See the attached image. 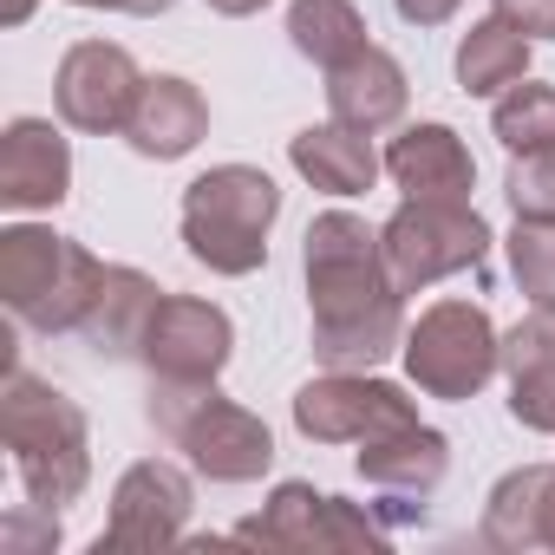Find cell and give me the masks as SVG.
<instances>
[{"mask_svg":"<svg viewBox=\"0 0 555 555\" xmlns=\"http://www.w3.org/2000/svg\"><path fill=\"white\" fill-rule=\"evenodd\" d=\"M308 301H314V360L327 373H373L392 347H405V308L386 248L347 209L308 222Z\"/></svg>","mask_w":555,"mask_h":555,"instance_id":"1","label":"cell"},{"mask_svg":"<svg viewBox=\"0 0 555 555\" xmlns=\"http://www.w3.org/2000/svg\"><path fill=\"white\" fill-rule=\"evenodd\" d=\"M0 438L14 451V470H21L34 509L79 503V490L92 477V438H86V412L60 386L14 366L8 392H0Z\"/></svg>","mask_w":555,"mask_h":555,"instance_id":"2","label":"cell"},{"mask_svg":"<svg viewBox=\"0 0 555 555\" xmlns=\"http://www.w3.org/2000/svg\"><path fill=\"white\" fill-rule=\"evenodd\" d=\"M105 261L79 248L73 235H53L40 222H14L0 235V301L34 334H79Z\"/></svg>","mask_w":555,"mask_h":555,"instance_id":"3","label":"cell"},{"mask_svg":"<svg viewBox=\"0 0 555 555\" xmlns=\"http://www.w3.org/2000/svg\"><path fill=\"white\" fill-rule=\"evenodd\" d=\"M274 216H282V190L248 164H216L183 190V242L216 274H255L268 261Z\"/></svg>","mask_w":555,"mask_h":555,"instance_id":"4","label":"cell"},{"mask_svg":"<svg viewBox=\"0 0 555 555\" xmlns=\"http://www.w3.org/2000/svg\"><path fill=\"white\" fill-rule=\"evenodd\" d=\"M151 425L190 451V464L216 483H255L268 464H274V438L255 412H242L235 399L209 386H190V379H157L151 386Z\"/></svg>","mask_w":555,"mask_h":555,"instance_id":"5","label":"cell"},{"mask_svg":"<svg viewBox=\"0 0 555 555\" xmlns=\"http://www.w3.org/2000/svg\"><path fill=\"white\" fill-rule=\"evenodd\" d=\"M399 353H405V373H412L418 392L470 399L503 366V334L490 327V314L477 301H438V308L418 314V327H405Z\"/></svg>","mask_w":555,"mask_h":555,"instance_id":"6","label":"cell"},{"mask_svg":"<svg viewBox=\"0 0 555 555\" xmlns=\"http://www.w3.org/2000/svg\"><path fill=\"white\" fill-rule=\"evenodd\" d=\"M379 248H386L399 295H418V288L444 282L457 268H477L490 255V222L470 203H405L379 229Z\"/></svg>","mask_w":555,"mask_h":555,"instance_id":"7","label":"cell"},{"mask_svg":"<svg viewBox=\"0 0 555 555\" xmlns=\"http://www.w3.org/2000/svg\"><path fill=\"white\" fill-rule=\"evenodd\" d=\"M295 425L314 438V444H373L386 431H405L418 425V405L386 386V379H366V373H327V379H308L295 392Z\"/></svg>","mask_w":555,"mask_h":555,"instance_id":"8","label":"cell"},{"mask_svg":"<svg viewBox=\"0 0 555 555\" xmlns=\"http://www.w3.org/2000/svg\"><path fill=\"white\" fill-rule=\"evenodd\" d=\"M235 542H261V548H386V522L360 516L340 496H321L314 483H282L268 496L261 516H248L235 529Z\"/></svg>","mask_w":555,"mask_h":555,"instance_id":"9","label":"cell"},{"mask_svg":"<svg viewBox=\"0 0 555 555\" xmlns=\"http://www.w3.org/2000/svg\"><path fill=\"white\" fill-rule=\"evenodd\" d=\"M138 353H144L151 379L209 386L229 366V353H235V327H229L222 308H209L196 295H164L157 314H151V327H144V347Z\"/></svg>","mask_w":555,"mask_h":555,"instance_id":"10","label":"cell"},{"mask_svg":"<svg viewBox=\"0 0 555 555\" xmlns=\"http://www.w3.org/2000/svg\"><path fill=\"white\" fill-rule=\"evenodd\" d=\"M138 92H144V73L112 40H79L60 60V79H53V105L73 131H125Z\"/></svg>","mask_w":555,"mask_h":555,"instance_id":"11","label":"cell"},{"mask_svg":"<svg viewBox=\"0 0 555 555\" xmlns=\"http://www.w3.org/2000/svg\"><path fill=\"white\" fill-rule=\"evenodd\" d=\"M190 477L164 457H144L118 477L112 490V522L99 535V555L105 548H170L183 542V522H190Z\"/></svg>","mask_w":555,"mask_h":555,"instance_id":"12","label":"cell"},{"mask_svg":"<svg viewBox=\"0 0 555 555\" xmlns=\"http://www.w3.org/2000/svg\"><path fill=\"white\" fill-rule=\"evenodd\" d=\"M444 464H451V451H444V438L431 425L386 431V438H373L360 451V477L392 496L386 516H425V496L444 483Z\"/></svg>","mask_w":555,"mask_h":555,"instance_id":"13","label":"cell"},{"mask_svg":"<svg viewBox=\"0 0 555 555\" xmlns=\"http://www.w3.org/2000/svg\"><path fill=\"white\" fill-rule=\"evenodd\" d=\"M73 183V151L47 118H14L0 138V203L8 209H53Z\"/></svg>","mask_w":555,"mask_h":555,"instance_id":"14","label":"cell"},{"mask_svg":"<svg viewBox=\"0 0 555 555\" xmlns=\"http://www.w3.org/2000/svg\"><path fill=\"white\" fill-rule=\"evenodd\" d=\"M386 170L399 177V190L412 203H470V183H477V164H470V151L451 125L399 131L392 151H386Z\"/></svg>","mask_w":555,"mask_h":555,"instance_id":"15","label":"cell"},{"mask_svg":"<svg viewBox=\"0 0 555 555\" xmlns=\"http://www.w3.org/2000/svg\"><path fill=\"white\" fill-rule=\"evenodd\" d=\"M405 66L386 53V47H360L353 60H340L334 73H327V105H334V118L340 125H353V131H386V125H399L405 118Z\"/></svg>","mask_w":555,"mask_h":555,"instance_id":"16","label":"cell"},{"mask_svg":"<svg viewBox=\"0 0 555 555\" xmlns=\"http://www.w3.org/2000/svg\"><path fill=\"white\" fill-rule=\"evenodd\" d=\"M483 542L509 555L555 548V464H522L490 490L483 509Z\"/></svg>","mask_w":555,"mask_h":555,"instance_id":"17","label":"cell"},{"mask_svg":"<svg viewBox=\"0 0 555 555\" xmlns=\"http://www.w3.org/2000/svg\"><path fill=\"white\" fill-rule=\"evenodd\" d=\"M203 131H209V105H203V92L190 79H144V92H138V105L125 118L131 151L138 157H157V164L196 151Z\"/></svg>","mask_w":555,"mask_h":555,"instance_id":"18","label":"cell"},{"mask_svg":"<svg viewBox=\"0 0 555 555\" xmlns=\"http://www.w3.org/2000/svg\"><path fill=\"white\" fill-rule=\"evenodd\" d=\"M157 301H164V295H157L151 274H138V268H112V261H105L99 295H92V308H86V321H79L86 347L105 353V360L138 353V347H144V327H151V314H157Z\"/></svg>","mask_w":555,"mask_h":555,"instance_id":"19","label":"cell"},{"mask_svg":"<svg viewBox=\"0 0 555 555\" xmlns=\"http://www.w3.org/2000/svg\"><path fill=\"white\" fill-rule=\"evenodd\" d=\"M288 157H295V170L314 183V190H327V196H360V190H373V177H379V151H373V138L366 131H353V125H308L295 144H288Z\"/></svg>","mask_w":555,"mask_h":555,"instance_id":"20","label":"cell"},{"mask_svg":"<svg viewBox=\"0 0 555 555\" xmlns=\"http://www.w3.org/2000/svg\"><path fill=\"white\" fill-rule=\"evenodd\" d=\"M529 73V34H516L509 21H477L457 47V86L470 99H490V92H509L516 79Z\"/></svg>","mask_w":555,"mask_h":555,"instance_id":"21","label":"cell"},{"mask_svg":"<svg viewBox=\"0 0 555 555\" xmlns=\"http://www.w3.org/2000/svg\"><path fill=\"white\" fill-rule=\"evenodd\" d=\"M288 40H295L301 60L334 73L340 60H353L366 47V21H360L353 0H295L288 8Z\"/></svg>","mask_w":555,"mask_h":555,"instance_id":"22","label":"cell"},{"mask_svg":"<svg viewBox=\"0 0 555 555\" xmlns=\"http://www.w3.org/2000/svg\"><path fill=\"white\" fill-rule=\"evenodd\" d=\"M496 138H503V151L509 157H529V151H548L555 144V86H509L503 99H496Z\"/></svg>","mask_w":555,"mask_h":555,"instance_id":"23","label":"cell"},{"mask_svg":"<svg viewBox=\"0 0 555 555\" xmlns=\"http://www.w3.org/2000/svg\"><path fill=\"white\" fill-rule=\"evenodd\" d=\"M509 274L522 282V295L535 308H555V222H522L509 235Z\"/></svg>","mask_w":555,"mask_h":555,"instance_id":"24","label":"cell"},{"mask_svg":"<svg viewBox=\"0 0 555 555\" xmlns=\"http://www.w3.org/2000/svg\"><path fill=\"white\" fill-rule=\"evenodd\" d=\"M509 418L529 431H555V347L509 373Z\"/></svg>","mask_w":555,"mask_h":555,"instance_id":"25","label":"cell"},{"mask_svg":"<svg viewBox=\"0 0 555 555\" xmlns=\"http://www.w3.org/2000/svg\"><path fill=\"white\" fill-rule=\"evenodd\" d=\"M503 190H509V209H516L522 222H555V144L516 157Z\"/></svg>","mask_w":555,"mask_h":555,"instance_id":"26","label":"cell"},{"mask_svg":"<svg viewBox=\"0 0 555 555\" xmlns=\"http://www.w3.org/2000/svg\"><path fill=\"white\" fill-rule=\"evenodd\" d=\"M496 21L516 34H555V0H496Z\"/></svg>","mask_w":555,"mask_h":555,"instance_id":"27","label":"cell"},{"mask_svg":"<svg viewBox=\"0 0 555 555\" xmlns=\"http://www.w3.org/2000/svg\"><path fill=\"white\" fill-rule=\"evenodd\" d=\"M53 542H60V516H47L40 529H34L27 516L8 522V548H14V555H27V548H53Z\"/></svg>","mask_w":555,"mask_h":555,"instance_id":"28","label":"cell"},{"mask_svg":"<svg viewBox=\"0 0 555 555\" xmlns=\"http://www.w3.org/2000/svg\"><path fill=\"white\" fill-rule=\"evenodd\" d=\"M457 8H464V0H399V14H405L412 27H444Z\"/></svg>","mask_w":555,"mask_h":555,"instance_id":"29","label":"cell"},{"mask_svg":"<svg viewBox=\"0 0 555 555\" xmlns=\"http://www.w3.org/2000/svg\"><path fill=\"white\" fill-rule=\"evenodd\" d=\"M209 8H216V14H229V21H248V14H261V8H268V0H209Z\"/></svg>","mask_w":555,"mask_h":555,"instance_id":"30","label":"cell"},{"mask_svg":"<svg viewBox=\"0 0 555 555\" xmlns=\"http://www.w3.org/2000/svg\"><path fill=\"white\" fill-rule=\"evenodd\" d=\"M34 14V0H0V21H8V27H21Z\"/></svg>","mask_w":555,"mask_h":555,"instance_id":"31","label":"cell"},{"mask_svg":"<svg viewBox=\"0 0 555 555\" xmlns=\"http://www.w3.org/2000/svg\"><path fill=\"white\" fill-rule=\"evenodd\" d=\"M73 8H118V14H131V0H73Z\"/></svg>","mask_w":555,"mask_h":555,"instance_id":"32","label":"cell"}]
</instances>
